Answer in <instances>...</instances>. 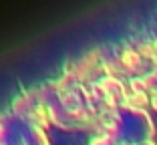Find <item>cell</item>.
<instances>
[{"mask_svg": "<svg viewBox=\"0 0 157 145\" xmlns=\"http://www.w3.org/2000/svg\"><path fill=\"white\" fill-rule=\"evenodd\" d=\"M151 103H153V107L157 109V95H153V99H151Z\"/></svg>", "mask_w": 157, "mask_h": 145, "instance_id": "obj_1", "label": "cell"}]
</instances>
